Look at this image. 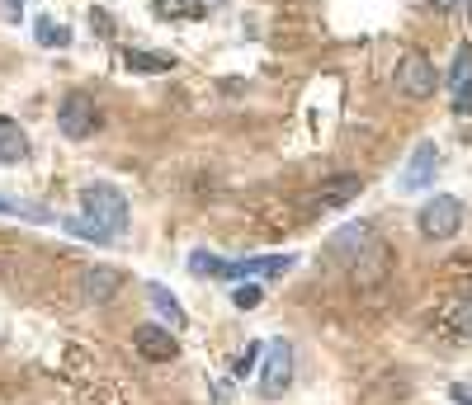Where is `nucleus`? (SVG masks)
<instances>
[{"instance_id":"obj_2","label":"nucleus","mask_w":472,"mask_h":405,"mask_svg":"<svg viewBox=\"0 0 472 405\" xmlns=\"http://www.w3.org/2000/svg\"><path fill=\"white\" fill-rule=\"evenodd\" d=\"M190 269H194V273H208V279H222V283H241V279H264V273H289V269H293V254L217 260V254H208V250H194V254H190Z\"/></svg>"},{"instance_id":"obj_15","label":"nucleus","mask_w":472,"mask_h":405,"mask_svg":"<svg viewBox=\"0 0 472 405\" xmlns=\"http://www.w3.org/2000/svg\"><path fill=\"white\" fill-rule=\"evenodd\" d=\"M147 297H152V307H156L161 316H171L175 326H184V307H180L175 297H171L166 288H161V283H147Z\"/></svg>"},{"instance_id":"obj_21","label":"nucleus","mask_w":472,"mask_h":405,"mask_svg":"<svg viewBox=\"0 0 472 405\" xmlns=\"http://www.w3.org/2000/svg\"><path fill=\"white\" fill-rule=\"evenodd\" d=\"M435 5H440L444 14H467V10H472V0H435Z\"/></svg>"},{"instance_id":"obj_12","label":"nucleus","mask_w":472,"mask_h":405,"mask_svg":"<svg viewBox=\"0 0 472 405\" xmlns=\"http://www.w3.org/2000/svg\"><path fill=\"white\" fill-rule=\"evenodd\" d=\"M118 288H123V273L118 269H90L86 273V297H95V302H109Z\"/></svg>"},{"instance_id":"obj_7","label":"nucleus","mask_w":472,"mask_h":405,"mask_svg":"<svg viewBox=\"0 0 472 405\" xmlns=\"http://www.w3.org/2000/svg\"><path fill=\"white\" fill-rule=\"evenodd\" d=\"M359 189H364V179H359V175H336V179L317 184L307 203H312V212H331V207L355 203V198H359Z\"/></svg>"},{"instance_id":"obj_19","label":"nucleus","mask_w":472,"mask_h":405,"mask_svg":"<svg viewBox=\"0 0 472 405\" xmlns=\"http://www.w3.org/2000/svg\"><path fill=\"white\" fill-rule=\"evenodd\" d=\"M260 297H264V292H260L255 283H241V288L232 292V302H236L241 311H251V307H260Z\"/></svg>"},{"instance_id":"obj_20","label":"nucleus","mask_w":472,"mask_h":405,"mask_svg":"<svg viewBox=\"0 0 472 405\" xmlns=\"http://www.w3.org/2000/svg\"><path fill=\"white\" fill-rule=\"evenodd\" d=\"M472 76V48H467V42H463V48H458V57H454V71H449V80H467Z\"/></svg>"},{"instance_id":"obj_17","label":"nucleus","mask_w":472,"mask_h":405,"mask_svg":"<svg viewBox=\"0 0 472 405\" xmlns=\"http://www.w3.org/2000/svg\"><path fill=\"white\" fill-rule=\"evenodd\" d=\"M260 354H264V345H260V339H251V345H245V354L236 358V377H245V373H255V364H260Z\"/></svg>"},{"instance_id":"obj_4","label":"nucleus","mask_w":472,"mask_h":405,"mask_svg":"<svg viewBox=\"0 0 472 405\" xmlns=\"http://www.w3.org/2000/svg\"><path fill=\"white\" fill-rule=\"evenodd\" d=\"M57 127L67 133L71 142H86L99 133V109H95V99L86 90H67L57 104Z\"/></svg>"},{"instance_id":"obj_6","label":"nucleus","mask_w":472,"mask_h":405,"mask_svg":"<svg viewBox=\"0 0 472 405\" xmlns=\"http://www.w3.org/2000/svg\"><path fill=\"white\" fill-rule=\"evenodd\" d=\"M133 345H137L142 358H152V364H175L180 358V339L171 330H161V326H137Z\"/></svg>"},{"instance_id":"obj_1","label":"nucleus","mask_w":472,"mask_h":405,"mask_svg":"<svg viewBox=\"0 0 472 405\" xmlns=\"http://www.w3.org/2000/svg\"><path fill=\"white\" fill-rule=\"evenodd\" d=\"M80 207H86V222H67V231H76V236L105 245L109 236L128 231V198L114 184H86L80 189Z\"/></svg>"},{"instance_id":"obj_13","label":"nucleus","mask_w":472,"mask_h":405,"mask_svg":"<svg viewBox=\"0 0 472 405\" xmlns=\"http://www.w3.org/2000/svg\"><path fill=\"white\" fill-rule=\"evenodd\" d=\"M368 245V226L364 222H355V226H345V231H336V254H340V260H350V254H359Z\"/></svg>"},{"instance_id":"obj_5","label":"nucleus","mask_w":472,"mask_h":405,"mask_svg":"<svg viewBox=\"0 0 472 405\" xmlns=\"http://www.w3.org/2000/svg\"><path fill=\"white\" fill-rule=\"evenodd\" d=\"M435 85H440V71H435V61H430L425 52H406L397 61V90L406 99H430Z\"/></svg>"},{"instance_id":"obj_10","label":"nucleus","mask_w":472,"mask_h":405,"mask_svg":"<svg viewBox=\"0 0 472 405\" xmlns=\"http://www.w3.org/2000/svg\"><path fill=\"white\" fill-rule=\"evenodd\" d=\"M29 156V137H24V127H19L14 118L0 114V165H19Z\"/></svg>"},{"instance_id":"obj_11","label":"nucleus","mask_w":472,"mask_h":405,"mask_svg":"<svg viewBox=\"0 0 472 405\" xmlns=\"http://www.w3.org/2000/svg\"><path fill=\"white\" fill-rule=\"evenodd\" d=\"M123 61H128V71H142V76H166V71H175V57H166V52H147V48L123 52Z\"/></svg>"},{"instance_id":"obj_22","label":"nucleus","mask_w":472,"mask_h":405,"mask_svg":"<svg viewBox=\"0 0 472 405\" xmlns=\"http://www.w3.org/2000/svg\"><path fill=\"white\" fill-rule=\"evenodd\" d=\"M95 29H99V33H114V19H109L105 10H95Z\"/></svg>"},{"instance_id":"obj_9","label":"nucleus","mask_w":472,"mask_h":405,"mask_svg":"<svg viewBox=\"0 0 472 405\" xmlns=\"http://www.w3.org/2000/svg\"><path fill=\"white\" fill-rule=\"evenodd\" d=\"M435 170H440V146L435 142H416L412 161H406V175H402V189L416 194V189H425L430 179H435Z\"/></svg>"},{"instance_id":"obj_14","label":"nucleus","mask_w":472,"mask_h":405,"mask_svg":"<svg viewBox=\"0 0 472 405\" xmlns=\"http://www.w3.org/2000/svg\"><path fill=\"white\" fill-rule=\"evenodd\" d=\"M161 19H203L208 10H203V0H156L152 5Z\"/></svg>"},{"instance_id":"obj_3","label":"nucleus","mask_w":472,"mask_h":405,"mask_svg":"<svg viewBox=\"0 0 472 405\" xmlns=\"http://www.w3.org/2000/svg\"><path fill=\"white\" fill-rule=\"evenodd\" d=\"M416 226H421L425 241H454L458 226H463V198H454V194H435L430 203H421Z\"/></svg>"},{"instance_id":"obj_16","label":"nucleus","mask_w":472,"mask_h":405,"mask_svg":"<svg viewBox=\"0 0 472 405\" xmlns=\"http://www.w3.org/2000/svg\"><path fill=\"white\" fill-rule=\"evenodd\" d=\"M38 42H43V48H67V42H71V29L52 24V19H38Z\"/></svg>"},{"instance_id":"obj_18","label":"nucleus","mask_w":472,"mask_h":405,"mask_svg":"<svg viewBox=\"0 0 472 405\" xmlns=\"http://www.w3.org/2000/svg\"><path fill=\"white\" fill-rule=\"evenodd\" d=\"M454 114H458V118H467V114H472V76L454 85Z\"/></svg>"},{"instance_id":"obj_23","label":"nucleus","mask_w":472,"mask_h":405,"mask_svg":"<svg viewBox=\"0 0 472 405\" xmlns=\"http://www.w3.org/2000/svg\"><path fill=\"white\" fill-rule=\"evenodd\" d=\"M449 396H454V405H472V396H467V387H449Z\"/></svg>"},{"instance_id":"obj_8","label":"nucleus","mask_w":472,"mask_h":405,"mask_svg":"<svg viewBox=\"0 0 472 405\" xmlns=\"http://www.w3.org/2000/svg\"><path fill=\"white\" fill-rule=\"evenodd\" d=\"M293 382V349L283 345V339H274L270 345V358H264V377H260V387L264 396H283V387Z\"/></svg>"}]
</instances>
